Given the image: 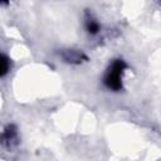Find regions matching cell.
I'll use <instances>...</instances> for the list:
<instances>
[{
  "label": "cell",
  "mask_w": 161,
  "mask_h": 161,
  "mask_svg": "<svg viewBox=\"0 0 161 161\" xmlns=\"http://www.w3.org/2000/svg\"><path fill=\"white\" fill-rule=\"evenodd\" d=\"M126 68V64L123 60H114L111 67L108 68L106 75H104V84L113 91H118L122 87V73Z\"/></svg>",
  "instance_id": "cell-1"
},
{
  "label": "cell",
  "mask_w": 161,
  "mask_h": 161,
  "mask_svg": "<svg viewBox=\"0 0 161 161\" xmlns=\"http://www.w3.org/2000/svg\"><path fill=\"white\" fill-rule=\"evenodd\" d=\"M63 57L67 62H70V63H80L82 59L86 58L82 53H78V52H74V50H67L63 54Z\"/></svg>",
  "instance_id": "cell-2"
},
{
  "label": "cell",
  "mask_w": 161,
  "mask_h": 161,
  "mask_svg": "<svg viewBox=\"0 0 161 161\" xmlns=\"http://www.w3.org/2000/svg\"><path fill=\"white\" fill-rule=\"evenodd\" d=\"M86 26H87V30H88L89 33H92V34H96V33L98 31V29H99L98 23H96L93 19H87Z\"/></svg>",
  "instance_id": "cell-3"
},
{
  "label": "cell",
  "mask_w": 161,
  "mask_h": 161,
  "mask_svg": "<svg viewBox=\"0 0 161 161\" xmlns=\"http://www.w3.org/2000/svg\"><path fill=\"white\" fill-rule=\"evenodd\" d=\"M10 69V64H9V59L5 55H1V77H4Z\"/></svg>",
  "instance_id": "cell-4"
},
{
  "label": "cell",
  "mask_w": 161,
  "mask_h": 161,
  "mask_svg": "<svg viewBox=\"0 0 161 161\" xmlns=\"http://www.w3.org/2000/svg\"><path fill=\"white\" fill-rule=\"evenodd\" d=\"M8 1H9V0H3V3H8Z\"/></svg>",
  "instance_id": "cell-5"
}]
</instances>
